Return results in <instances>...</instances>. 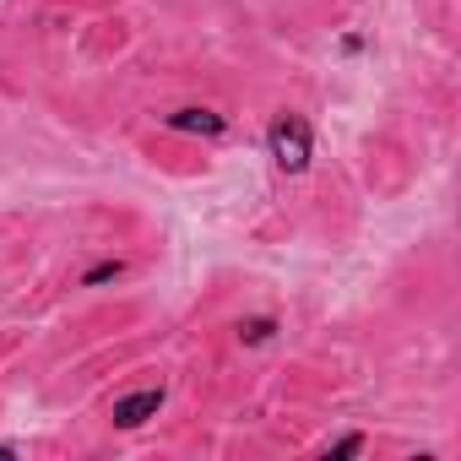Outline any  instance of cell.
I'll use <instances>...</instances> for the list:
<instances>
[{
    "mask_svg": "<svg viewBox=\"0 0 461 461\" xmlns=\"http://www.w3.org/2000/svg\"><path fill=\"white\" fill-rule=\"evenodd\" d=\"M267 152L283 174H304L315 163V131L304 114H277L272 131H267Z\"/></svg>",
    "mask_w": 461,
    "mask_h": 461,
    "instance_id": "obj_1",
    "label": "cell"
},
{
    "mask_svg": "<svg viewBox=\"0 0 461 461\" xmlns=\"http://www.w3.org/2000/svg\"><path fill=\"white\" fill-rule=\"evenodd\" d=\"M163 385H141V391H125V396H114V407H109V423L114 429H141L147 418H158L163 412Z\"/></svg>",
    "mask_w": 461,
    "mask_h": 461,
    "instance_id": "obj_2",
    "label": "cell"
},
{
    "mask_svg": "<svg viewBox=\"0 0 461 461\" xmlns=\"http://www.w3.org/2000/svg\"><path fill=\"white\" fill-rule=\"evenodd\" d=\"M163 125L179 131V136H222L228 131V120L212 114V109H174V114H163Z\"/></svg>",
    "mask_w": 461,
    "mask_h": 461,
    "instance_id": "obj_3",
    "label": "cell"
},
{
    "mask_svg": "<svg viewBox=\"0 0 461 461\" xmlns=\"http://www.w3.org/2000/svg\"><path fill=\"white\" fill-rule=\"evenodd\" d=\"M277 337V321L272 315H250V321H240V342L245 348H267Z\"/></svg>",
    "mask_w": 461,
    "mask_h": 461,
    "instance_id": "obj_4",
    "label": "cell"
},
{
    "mask_svg": "<svg viewBox=\"0 0 461 461\" xmlns=\"http://www.w3.org/2000/svg\"><path fill=\"white\" fill-rule=\"evenodd\" d=\"M120 277H125V261H98V267H87L82 288H104V283H120Z\"/></svg>",
    "mask_w": 461,
    "mask_h": 461,
    "instance_id": "obj_5",
    "label": "cell"
},
{
    "mask_svg": "<svg viewBox=\"0 0 461 461\" xmlns=\"http://www.w3.org/2000/svg\"><path fill=\"white\" fill-rule=\"evenodd\" d=\"M358 450H364V434H342V439H331V445H326V456H331V461L358 456Z\"/></svg>",
    "mask_w": 461,
    "mask_h": 461,
    "instance_id": "obj_6",
    "label": "cell"
},
{
    "mask_svg": "<svg viewBox=\"0 0 461 461\" xmlns=\"http://www.w3.org/2000/svg\"><path fill=\"white\" fill-rule=\"evenodd\" d=\"M0 456H23V445H17V439H6V445H0Z\"/></svg>",
    "mask_w": 461,
    "mask_h": 461,
    "instance_id": "obj_7",
    "label": "cell"
}]
</instances>
